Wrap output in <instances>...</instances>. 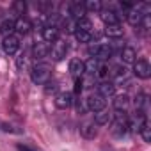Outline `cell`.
Here are the masks:
<instances>
[{"mask_svg":"<svg viewBox=\"0 0 151 151\" xmlns=\"http://www.w3.org/2000/svg\"><path fill=\"white\" fill-rule=\"evenodd\" d=\"M50 75H52L50 73V66L45 64V62H37L32 68V71H30V80L34 84H37V86H43V84L50 82Z\"/></svg>","mask_w":151,"mask_h":151,"instance_id":"6da1fadb","label":"cell"},{"mask_svg":"<svg viewBox=\"0 0 151 151\" xmlns=\"http://www.w3.org/2000/svg\"><path fill=\"white\" fill-rule=\"evenodd\" d=\"M89 55H91V59H96L98 62H100V60H107V59H110V55H112V46H110V45H105V43L93 45V46L89 48Z\"/></svg>","mask_w":151,"mask_h":151,"instance_id":"7a4b0ae2","label":"cell"},{"mask_svg":"<svg viewBox=\"0 0 151 151\" xmlns=\"http://www.w3.org/2000/svg\"><path fill=\"white\" fill-rule=\"evenodd\" d=\"M128 128H130V121H128L123 114H117V116H116V119H114V123H112L110 132H112V135H114V137L123 139V137L126 135Z\"/></svg>","mask_w":151,"mask_h":151,"instance_id":"3957f363","label":"cell"},{"mask_svg":"<svg viewBox=\"0 0 151 151\" xmlns=\"http://www.w3.org/2000/svg\"><path fill=\"white\" fill-rule=\"evenodd\" d=\"M133 73H135V77H139L142 80H147L151 77V66H149L147 59H144V57L135 59V62H133Z\"/></svg>","mask_w":151,"mask_h":151,"instance_id":"277c9868","label":"cell"},{"mask_svg":"<svg viewBox=\"0 0 151 151\" xmlns=\"http://www.w3.org/2000/svg\"><path fill=\"white\" fill-rule=\"evenodd\" d=\"M86 105H87V110H93V112H101L105 110V105H107V100L103 96H100L98 93H91L86 100Z\"/></svg>","mask_w":151,"mask_h":151,"instance_id":"5b68a950","label":"cell"},{"mask_svg":"<svg viewBox=\"0 0 151 151\" xmlns=\"http://www.w3.org/2000/svg\"><path fill=\"white\" fill-rule=\"evenodd\" d=\"M2 50H4L6 55H16L18 50H20V37L14 36V34L4 37V41H2Z\"/></svg>","mask_w":151,"mask_h":151,"instance_id":"8992f818","label":"cell"},{"mask_svg":"<svg viewBox=\"0 0 151 151\" xmlns=\"http://www.w3.org/2000/svg\"><path fill=\"white\" fill-rule=\"evenodd\" d=\"M68 52H69V45H68V41H64V39H57L55 45H53V48H52V59L59 62V60L66 59Z\"/></svg>","mask_w":151,"mask_h":151,"instance_id":"52a82bcc","label":"cell"},{"mask_svg":"<svg viewBox=\"0 0 151 151\" xmlns=\"http://www.w3.org/2000/svg\"><path fill=\"white\" fill-rule=\"evenodd\" d=\"M98 124L94 123V121H84L82 124H80V135L84 137V139H87V140H93V139H96L98 137V128H96Z\"/></svg>","mask_w":151,"mask_h":151,"instance_id":"ba28073f","label":"cell"},{"mask_svg":"<svg viewBox=\"0 0 151 151\" xmlns=\"http://www.w3.org/2000/svg\"><path fill=\"white\" fill-rule=\"evenodd\" d=\"M53 103H55V107H57L59 110H68V109L73 105V94L62 91V93H59V94L55 96Z\"/></svg>","mask_w":151,"mask_h":151,"instance_id":"9c48e42d","label":"cell"},{"mask_svg":"<svg viewBox=\"0 0 151 151\" xmlns=\"http://www.w3.org/2000/svg\"><path fill=\"white\" fill-rule=\"evenodd\" d=\"M41 36H43L45 43H55L59 39V27L57 25H46V27H43Z\"/></svg>","mask_w":151,"mask_h":151,"instance_id":"30bf717a","label":"cell"},{"mask_svg":"<svg viewBox=\"0 0 151 151\" xmlns=\"http://www.w3.org/2000/svg\"><path fill=\"white\" fill-rule=\"evenodd\" d=\"M96 93L107 100V98L114 96V93H116V86H114L110 80H101V82L98 84V91H96Z\"/></svg>","mask_w":151,"mask_h":151,"instance_id":"8fae6325","label":"cell"},{"mask_svg":"<svg viewBox=\"0 0 151 151\" xmlns=\"http://www.w3.org/2000/svg\"><path fill=\"white\" fill-rule=\"evenodd\" d=\"M144 13L139 9V7H132V11L126 14V20H128V23L130 25H133V27H139L140 23H142V20H144Z\"/></svg>","mask_w":151,"mask_h":151,"instance_id":"7c38bea8","label":"cell"},{"mask_svg":"<svg viewBox=\"0 0 151 151\" xmlns=\"http://www.w3.org/2000/svg\"><path fill=\"white\" fill-rule=\"evenodd\" d=\"M14 32H16V20H13V18H6L2 23H0V34H2L4 37L13 36Z\"/></svg>","mask_w":151,"mask_h":151,"instance_id":"4fadbf2b","label":"cell"},{"mask_svg":"<svg viewBox=\"0 0 151 151\" xmlns=\"http://www.w3.org/2000/svg\"><path fill=\"white\" fill-rule=\"evenodd\" d=\"M48 53H50V48L46 43H36L32 48V57L36 60H43L45 57H48Z\"/></svg>","mask_w":151,"mask_h":151,"instance_id":"5bb4252c","label":"cell"},{"mask_svg":"<svg viewBox=\"0 0 151 151\" xmlns=\"http://www.w3.org/2000/svg\"><path fill=\"white\" fill-rule=\"evenodd\" d=\"M114 109L117 112H126L130 109V96L128 94H119L114 100Z\"/></svg>","mask_w":151,"mask_h":151,"instance_id":"9a60e30c","label":"cell"},{"mask_svg":"<svg viewBox=\"0 0 151 151\" xmlns=\"http://www.w3.org/2000/svg\"><path fill=\"white\" fill-rule=\"evenodd\" d=\"M69 73L73 77L80 78V75H84V60L80 59H71L69 60Z\"/></svg>","mask_w":151,"mask_h":151,"instance_id":"2e32d148","label":"cell"},{"mask_svg":"<svg viewBox=\"0 0 151 151\" xmlns=\"http://www.w3.org/2000/svg\"><path fill=\"white\" fill-rule=\"evenodd\" d=\"M84 14H86V7H84L82 2H73V4L69 6V16L77 18V20H82Z\"/></svg>","mask_w":151,"mask_h":151,"instance_id":"e0dca14e","label":"cell"},{"mask_svg":"<svg viewBox=\"0 0 151 151\" xmlns=\"http://www.w3.org/2000/svg\"><path fill=\"white\" fill-rule=\"evenodd\" d=\"M101 20L105 22V25H119V14H117L116 11H112V9L103 11Z\"/></svg>","mask_w":151,"mask_h":151,"instance_id":"ac0fdd59","label":"cell"},{"mask_svg":"<svg viewBox=\"0 0 151 151\" xmlns=\"http://www.w3.org/2000/svg\"><path fill=\"white\" fill-rule=\"evenodd\" d=\"M135 57H137V53H135V50H133L132 46H124V48L121 50V60H123V62L133 64V62H135Z\"/></svg>","mask_w":151,"mask_h":151,"instance_id":"d6986e66","label":"cell"},{"mask_svg":"<svg viewBox=\"0 0 151 151\" xmlns=\"http://www.w3.org/2000/svg\"><path fill=\"white\" fill-rule=\"evenodd\" d=\"M139 133L142 135L144 142H149V140H151V124H149V121H147L146 117L142 119V123H140V126H139Z\"/></svg>","mask_w":151,"mask_h":151,"instance_id":"ffe728a7","label":"cell"},{"mask_svg":"<svg viewBox=\"0 0 151 151\" xmlns=\"http://www.w3.org/2000/svg\"><path fill=\"white\" fill-rule=\"evenodd\" d=\"M105 36L117 39L123 36V27L121 25H105Z\"/></svg>","mask_w":151,"mask_h":151,"instance_id":"44dd1931","label":"cell"},{"mask_svg":"<svg viewBox=\"0 0 151 151\" xmlns=\"http://www.w3.org/2000/svg\"><path fill=\"white\" fill-rule=\"evenodd\" d=\"M98 66H100V62H98L96 59H87V60L84 62V73H87V75H91V77H94Z\"/></svg>","mask_w":151,"mask_h":151,"instance_id":"7402d4cb","label":"cell"},{"mask_svg":"<svg viewBox=\"0 0 151 151\" xmlns=\"http://www.w3.org/2000/svg\"><path fill=\"white\" fill-rule=\"evenodd\" d=\"M75 30H84V32H93V23L89 18H82V20H77L75 23Z\"/></svg>","mask_w":151,"mask_h":151,"instance_id":"603a6c76","label":"cell"},{"mask_svg":"<svg viewBox=\"0 0 151 151\" xmlns=\"http://www.w3.org/2000/svg\"><path fill=\"white\" fill-rule=\"evenodd\" d=\"M29 30H30V22H29L27 18L20 16V18L16 20V32H20V34H27Z\"/></svg>","mask_w":151,"mask_h":151,"instance_id":"cb8c5ba5","label":"cell"},{"mask_svg":"<svg viewBox=\"0 0 151 151\" xmlns=\"http://www.w3.org/2000/svg\"><path fill=\"white\" fill-rule=\"evenodd\" d=\"M110 112H107V110H101V112H96L94 114V123L96 124H100V126H103V124H109V121H110Z\"/></svg>","mask_w":151,"mask_h":151,"instance_id":"d4e9b609","label":"cell"},{"mask_svg":"<svg viewBox=\"0 0 151 151\" xmlns=\"http://www.w3.org/2000/svg\"><path fill=\"white\" fill-rule=\"evenodd\" d=\"M84 7H86V13L87 11L89 13H98V11H101V2L100 0H87L84 4Z\"/></svg>","mask_w":151,"mask_h":151,"instance_id":"484cf974","label":"cell"},{"mask_svg":"<svg viewBox=\"0 0 151 151\" xmlns=\"http://www.w3.org/2000/svg\"><path fill=\"white\" fill-rule=\"evenodd\" d=\"M75 39L78 43H89L93 39V32H84V30H75Z\"/></svg>","mask_w":151,"mask_h":151,"instance_id":"4316f807","label":"cell"},{"mask_svg":"<svg viewBox=\"0 0 151 151\" xmlns=\"http://www.w3.org/2000/svg\"><path fill=\"white\" fill-rule=\"evenodd\" d=\"M96 77L100 78V82H101V80H107V77H109V66H107V64H101V62H100V66H98V69H96Z\"/></svg>","mask_w":151,"mask_h":151,"instance_id":"83f0119b","label":"cell"},{"mask_svg":"<svg viewBox=\"0 0 151 151\" xmlns=\"http://www.w3.org/2000/svg\"><path fill=\"white\" fill-rule=\"evenodd\" d=\"M2 130H4V132H9V133H23V130H20V128H16V126H13V124H7V123L2 124Z\"/></svg>","mask_w":151,"mask_h":151,"instance_id":"f1b7e54d","label":"cell"},{"mask_svg":"<svg viewBox=\"0 0 151 151\" xmlns=\"http://www.w3.org/2000/svg\"><path fill=\"white\" fill-rule=\"evenodd\" d=\"M16 149L18 151H41V149H37V147H34L30 144H16Z\"/></svg>","mask_w":151,"mask_h":151,"instance_id":"f546056e","label":"cell"},{"mask_svg":"<svg viewBox=\"0 0 151 151\" xmlns=\"http://www.w3.org/2000/svg\"><path fill=\"white\" fill-rule=\"evenodd\" d=\"M13 9H14L18 14H23V13H25V9H27V6H25L23 2H14V4H13Z\"/></svg>","mask_w":151,"mask_h":151,"instance_id":"4dcf8cb0","label":"cell"},{"mask_svg":"<svg viewBox=\"0 0 151 151\" xmlns=\"http://www.w3.org/2000/svg\"><path fill=\"white\" fill-rule=\"evenodd\" d=\"M57 87H59V86H57L55 82H46L45 93H46V94H52V93H55V91H57Z\"/></svg>","mask_w":151,"mask_h":151,"instance_id":"1f68e13d","label":"cell"},{"mask_svg":"<svg viewBox=\"0 0 151 151\" xmlns=\"http://www.w3.org/2000/svg\"><path fill=\"white\" fill-rule=\"evenodd\" d=\"M84 91V84H82V78H77L75 80V93L77 94H80Z\"/></svg>","mask_w":151,"mask_h":151,"instance_id":"d6a6232c","label":"cell"},{"mask_svg":"<svg viewBox=\"0 0 151 151\" xmlns=\"http://www.w3.org/2000/svg\"><path fill=\"white\" fill-rule=\"evenodd\" d=\"M23 66H25V55H23V53H20V55H18V59H16V68H18V69H22Z\"/></svg>","mask_w":151,"mask_h":151,"instance_id":"836d02e7","label":"cell"}]
</instances>
